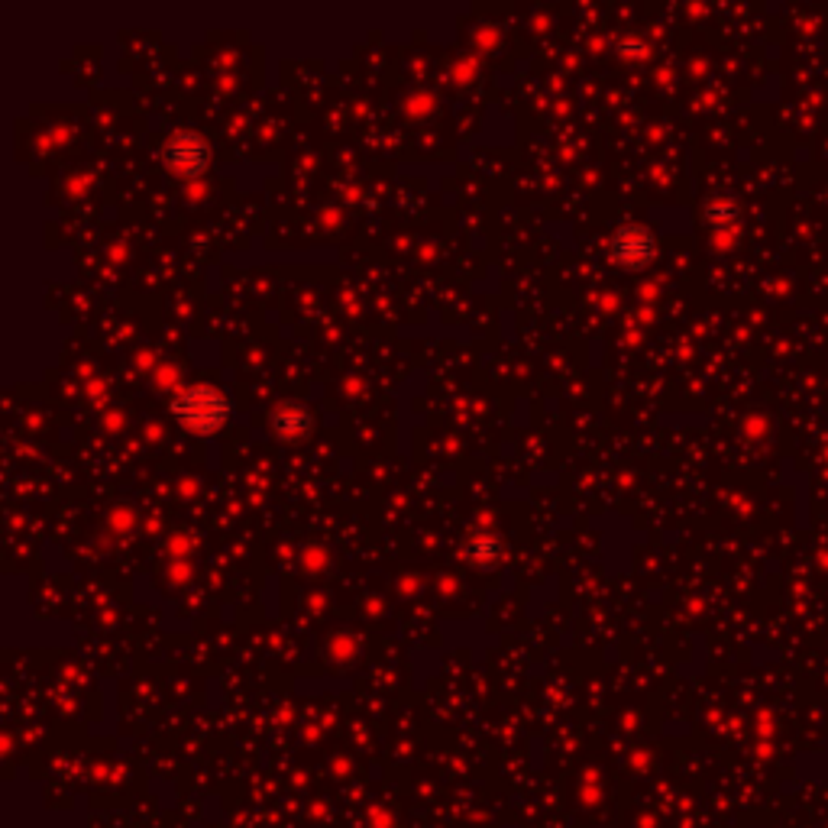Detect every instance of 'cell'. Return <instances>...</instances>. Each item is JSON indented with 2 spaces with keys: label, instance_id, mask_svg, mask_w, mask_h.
<instances>
[{
  "label": "cell",
  "instance_id": "cell-1",
  "mask_svg": "<svg viewBox=\"0 0 828 828\" xmlns=\"http://www.w3.org/2000/svg\"><path fill=\"white\" fill-rule=\"evenodd\" d=\"M172 414L191 434H217L230 418V398L214 385H185L172 398Z\"/></svg>",
  "mask_w": 828,
  "mask_h": 828
},
{
  "label": "cell",
  "instance_id": "cell-2",
  "mask_svg": "<svg viewBox=\"0 0 828 828\" xmlns=\"http://www.w3.org/2000/svg\"><path fill=\"white\" fill-rule=\"evenodd\" d=\"M162 159L175 175L195 178L207 169V162H211V146H207L204 136L195 130H175V133H169V140L162 143Z\"/></svg>",
  "mask_w": 828,
  "mask_h": 828
},
{
  "label": "cell",
  "instance_id": "cell-3",
  "mask_svg": "<svg viewBox=\"0 0 828 828\" xmlns=\"http://www.w3.org/2000/svg\"><path fill=\"white\" fill-rule=\"evenodd\" d=\"M654 237L651 230L644 227H621L612 243H609V259L615 266H625V269H638L644 262L654 259Z\"/></svg>",
  "mask_w": 828,
  "mask_h": 828
},
{
  "label": "cell",
  "instance_id": "cell-4",
  "mask_svg": "<svg viewBox=\"0 0 828 828\" xmlns=\"http://www.w3.org/2000/svg\"><path fill=\"white\" fill-rule=\"evenodd\" d=\"M269 431H272V437H279V440H301L311 431V414H308V408H301L295 402H285L279 408H272Z\"/></svg>",
  "mask_w": 828,
  "mask_h": 828
},
{
  "label": "cell",
  "instance_id": "cell-5",
  "mask_svg": "<svg viewBox=\"0 0 828 828\" xmlns=\"http://www.w3.org/2000/svg\"><path fill=\"white\" fill-rule=\"evenodd\" d=\"M499 541H495L492 534H479V537H473V541L466 544V557L473 560V563H479V567H489V563L499 557Z\"/></svg>",
  "mask_w": 828,
  "mask_h": 828
}]
</instances>
